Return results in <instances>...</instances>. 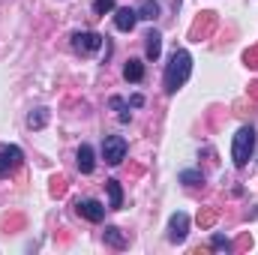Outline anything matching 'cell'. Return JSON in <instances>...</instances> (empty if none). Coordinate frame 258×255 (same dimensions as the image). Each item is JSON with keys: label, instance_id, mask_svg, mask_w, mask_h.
Wrapping results in <instances>:
<instances>
[{"label": "cell", "instance_id": "1", "mask_svg": "<svg viewBox=\"0 0 258 255\" xmlns=\"http://www.w3.org/2000/svg\"><path fill=\"white\" fill-rule=\"evenodd\" d=\"M189 72H192V54L186 48H177L171 54V60L165 66V93L174 96L186 81H189Z\"/></svg>", "mask_w": 258, "mask_h": 255}, {"label": "cell", "instance_id": "2", "mask_svg": "<svg viewBox=\"0 0 258 255\" xmlns=\"http://www.w3.org/2000/svg\"><path fill=\"white\" fill-rule=\"evenodd\" d=\"M252 150H255V129L252 126H240L237 129V135H234V141H231V159H234V165L243 168V165L249 162Z\"/></svg>", "mask_w": 258, "mask_h": 255}, {"label": "cell", "instance_id": "3", "mask_svg": "<svg viewBox=\"0 0 258 255\" xmlns=\"http://www.w3.org/2000/svg\"><path fill=\"white\" fill-rule=\"evenodd\" d=\"M102 159L108 165H120L126 159V138L123 135H105V141H102Z\"/></svg>", "mask_w": 258, "mask_h": 255}, {"label": "cell", "instance_id": "4", "mask_svg": "<svg viewBox=\"0 0 258 255\" xmlns=\"http://www.w3.org/2000/svg\"><path fill=\"white\" fill-rule=\"evenodd\" d=\"M102 39H105V36H99V33H93V30H81V33H72V48L87 57V54H96V51L102 48Z\"/></svg>", "mask_w": 258, "mask_h": 255}, {"label": "cell", "instance_id": "5", "mask_svg": "<svg viewBox=\"0 0 258 255\" xmlns=\"http://www.w3.org/2000/svg\"><path fill=\"white\" fill-rule=\"evenodd\" d=\"M21 162H24L21 147H15V144H0V180H3V177H9Z\"/></svg>", "mask_w": 258, "mask_h": 255}, {"label": "cell", "instance_id": "6", "mask_svg": "<svg viewBox=\"0 0 258 255\" xmlns=\"http://www.w3.org/2000/svg\"><path fill=\"white\" fill-rule=\"evenodd\" d=\"M213 27H216V15H213V12H201V15L195 18L192 30H189V39H195V42L207 39V36L213 33Z\"/></svg>", "mask_w": 258, "mask_h": 255}, {"label": "cell", "instance_id": "7", "mask_svg": "<svg viewBox=\"0 0 258 255\" xmlns=\"http://www.w3.org/2000/svg\"><path fill=\"white\" fill-rule=\"evenodd\" d=\"M186 231H189V216L177 210V213L168 219V240H171V243H183V240H186Z\"/></svg>", "mask_w": 258, "mask_h": 255}, {"label": "cell", "instance_id": "8", "mask_svg": "<svg viewBox=\"0 0 258 255\" xmlns=\"http://www.w3.org/2000/svg\"><path fill=\"white\" fill-rule=\"evenodd\" d=\"M75 210H78V216H84L87 222H102V216H105V207H102L96 198H84V201H78Z\"/></svg>", "mask_w": 258, "mask_h": 255}, {"label": "cell", "instance_id": "9", "mask_svg": "<svg viewBox=\"0 0 258 255\" xmlns=\"http://www.w3.org/2000/svg\"><path fill=\"white\" fill-rule=\"evenodd\" d=\"M135 21H138V9H129V6L114 9V27H117V30L129 33V30L135 27Z\"/></svg>", "mask_w": 258, "mask_h": 255}, {"label": "cell", "instance_id": "10", "mask_svg": "<svg viewBox=\"0 0 258 255\" xmlns=\"http://www.w3.org/2000/svg\"><path fill=\"white\" fill-rule=\"evenodd\" d=\"M144 51H147L150 60H159V54H162V36H159V30H150L144 36Z\"/></svg>", "mask_w": 258, "mask_h": 255}, {"label": "cell", "instance_id": "11", "mask_svg": "<svg viewBox=\"0 0 258 255\" xmlns=\"http://www.w3.org/2000/svg\"><path fill=\"white\" fill-rule=\"evenodd\" d=\"M78 168H81V174H90L96 168V159H93V147L90 144H81L78 147Z\"/></svg>", "mask_w": 258, "mask_h": 255}, {"label": "cell", "instance_id": "12", "mask_svg": "<svg viewBox=\"0 0 258 255\" xmlns=\"http://www.w3.org/2000/svg\"><path fill=\"white\" fill-rule=\"evenodd\" d=\"M105 189H108V198H111L108 210H120L123 207V189H120V183L117 180H105Z\"/></svg>", "mask_w": 258, "mask_h": 255}, {"label": "cell", "instance_id": "13", "mask_svg": "<svg viewBox=\"0 0 258 255\" xmlns=\"http://www.w3.org/2000/svg\"><path fill=\"white\" fill-rule=\"evenodd\" d=\"M123 78L132 81V84H138V81L144 78V63H141V60H135V57L126 60V66H123Z\"/></svg>", "mask_w": 258, "mask_h": 255}, {"label": "cell", "instance_id": "14", "mask_svg": "<svg viewBox=\"0 0 258 255\" xmlns=\"http://www.w3.org/2000/svg\"><path fill=\"white\" fill-rule=\"evenodd\" d=\"M105 243H108V246H114V249H123V246H126L129 240L123 237V234H120V228L108 225V228H105Z\"/></svg>", "mask_w": 258, "mask_h": 255}, {"label": "cell", "instance_id": "15", "mask_svg": "<svg viewBox=\"0 0 258 255\" xmlns=\"http://www.w3.org/2000/svg\"><path fill=\"white\" fill-rule=\"evenodd\" d=\"M138 18H144V21L159 18V3H156V0H144V3L138 6Z\"/></svg>", "mask_w": 258, "mask_h": 255}, {"label": "cell", "instance_id": "16", "mask_svg": "<svg viewBox=\"0 0 258 255\" xmlns=\"http://www.w3.org/2000/svg\"><path fill=\"white\" fill-rule=\"evenodd\" d=\"M48 123V108H36V111H30V117H27V126L30 129H42Z\"/></svg>", "mask_w": 258, "mask_h": 255}, {"label": "cell", "instance_id": "17", "mask_svg": "<svg viewBox=\"0 0 258 255\" xmlns=\"http://www.w3.org/2000/svg\"><path fill=\"white\" fill-rule=\"evenodd\" d=\"M210 249H216V252H231V249H234V243H231L228 237H222V234H213Z\"/></svg>", "mask_w": 258, "mask_h": 255}, {"label": "cell", "instance_id": "18", "mask_svg": "<svg viewBox=\"0 0 258 255\" xmlns=\"http://www.w3.org/2000/svg\"><path fill=\"white\" fill-rule=\"evenodd\" d=\"M216 216H219V213H216L213 207H204V210L198 213V225H201V228H210V225L216 222Z\"/></svg>", "mask_w": 258, "mask_h": 255}, {"label": "cell", "instance_id": "19", "mask_svg": "<svg viewBox=\"0 0 258 255\" xmlns=\"http://www.w3.org/2000/svg\"><path fill=\"white\" fill-rule=\"evenodd\" d=\"M180 180H183L186 186H198V183H204V174H201V171H183Z\"/></svg>", "mask_w": 258, "mask_h": 255}, {"label": "cell", "instance_id": "20", "mask_svg": "<svg viewBox=\"0 0 258 255\" xmlns=\"http://www.w3.org/2000/svg\"><path fill=\"white\" fill-rule=\"evenodd\" d=\"M114 12V0H93V15H105Z\"/></svg>", "mask_w": 258, "mask_h": 255}, {"label": "cell", "instance_id": "21", "mask_svg": "<svg viewBox=\"0 0 258 255\" xmlns=\"http://www.w3.org/2000/svg\"><path fill=\"white\" fill-rule=\"evenodd\" d=\"M111 105H114V108L120 111V114H117V117H120V123H129V111H126V102H123L120 96H114V99H111Z\"/></svg>", "mask_w": 258, "mask_h": 255}, {"label": "cell", "instance_id": "22", "mask_svg": "<svg viewBox=\"0 0 258 255\" xmlns=\"http://www.w3.org/2000/svg\"><path fill=\"white\" fill-rule=\"evenodd\" d=\"M51 195H54V198L66 195V180L63 177H54V180H51Z\"/></svg>", "mask_w": 258, "mask_h": 255}, {"label": "cell", "instance_id": "23", "mask_svg": "<svg viewBox=\"0 0 258 255\" xmlns=\"http://www.w3.org/2000/svg\"><path fill=\"white\" fill-rule=\"evenodd\" d=\"M243 60H246V66H258V45H252V48L243 54Z\"/></svg>", "mask_w": 258, "mask_h": 255}, {"label": "cell", "instance_id": "24", "mask_svg": "<svg viewBox=\"0 0 258 255\" xmlns=\"http://www.w3.org/2000/svg\"><path fill=\"white\" fill-rule=\"evenodd\" d=\"M129 105H135V108H138V105H144V96H138V93H135V96L129 99Z\"/></svg>", "mask_w": 258, "mask_h": 255}, {"label": "cell", "instance_id": "25", "mask_svg": "<svg viewBox=\"0 0 258 255\" xmlns=\"http://www.w3.org/2000/svg\"><path fill=\"white\" fill-rule=\"evenodd\" d=\"M249 87H252L249 93H252V96H255V99H258V81H255V84H249Z\"/></svg>", "mask_w": 258, "mask_h": 255}]
</instances>
